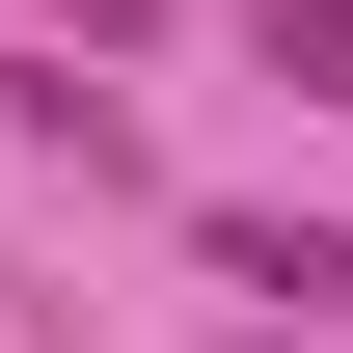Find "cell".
I'll return each mask as SVG.
<instances>
[{"mask_svg": "<svg viewBox=\"0 0 353 353\" xmlns=\"http://www.w3.org/2000/svg\"><path fill=\"white\" fill-rule=\"evenodd\" d=\"M54 28H82V54H136V28H163V0H54Z\"/></svg>", "mask_w": 353, "mask_h": 353, "instance_id": "3957f363", "label": "cell"}, {"mask_svg": "<svg viewBox=\"0 0 353 353\" xmlns=\"http://www.w3.org/2000/svg\"><path fill=\"white\" fill-rule=\"evenodd\" d=\"M218 353H326V326H218Z\"/></svg>", "mask_w": 353, "mask_h": 353, "instance_id": "277c9868", "label": "cell"}, {"mask_svg": "<svg viewBox=\"0 0 353 353\" xmlns=\"http://www.w3.org/2000/svg\"><path fill=\"white\" fill-rule=\"evenodd\" d=\"M218 28H245V54H272L299 109H353V0H218Z\"/></svg>", "mask_w": 353, "mask_h": 353, "instance_id": "7a4b0ae2", "label": "cell"}, {"mask_svg": "<svg viewBox=\"0 0 353 353\" xmlns=\"http://www.w3.org/2000/svg\"><path fill=\"white\" fill-rule=\"evenodd\" d=\"M190 272H218V299H299V326L353 353V245H326V218H272V190H218V218H190Z\"/></svg>", "mask_w": 353, "mask_h": 353, "instance_id": "6da1fadb", "label": "cell"}]
</instances>
